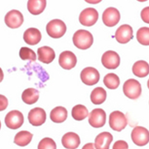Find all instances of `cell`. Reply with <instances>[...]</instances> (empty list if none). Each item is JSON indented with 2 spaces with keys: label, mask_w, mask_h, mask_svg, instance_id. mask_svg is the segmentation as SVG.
<instances>
[{
  "label": "cell",
  "mask_w": 149,
  "mask_h": 149,
  "mask_svg": "<svg viewBox=\"0 0 149 149\" xmlns=\"http://www.w3.org/2000/svg\"><path fill=\"white\" fill-rule=\"evenodd\" d=\"M4 78V74H3V72L2 70V69L0 68V83L3 81Z\"/></svg>",
  "instance_id": "35"
},
{
  "label": "cell",
  "mask_w": 149,
  "mask_h": 149,
  "mask_svg": "<svg viewBox=\"0 0 149 149\" xmlns=\"http://www.w3.org/2000/svg\"><path fill=\"white\" fill-rule=\"evenodd\" d=\"M106 121V113L102 109H95L89 113L88 122L91 126L95 128L103 127Z\"/></svg>",
  "instance_id": "10"
},
{
  "label": "cell",
  "mask_w": 149,
  "mask_h": 149,
  "mask_svg": "<svg viewBox=\"0 0 149 149\" xmlns=\"http://www.w3.org/2000/svg\"><path fill=\"white\" fill-rule=\"evenodd\" d=\"M47 6L45 0H29L27 2V10L34 15L41 14Z\"/></svg>",
  "instance_id": "21"
},
{
  "label": "cell",
  "mask_w": 149,
  "mask_h": 149,
  "mask_svg": "<svg viewBox=\"0 0 149 149\" xmlns=\"http://www.w3.org/2000/svg\"><path fill=\"white\" fill-rule=\"evenodd\" d=\"M61 143L65 149H76L79 147L81 140L78 134L73 132H69L62 137Z\"/></svg>",
  "instance_id": "16"
},
{
  "label": "cell",
  "mask_w": 149,
  "mask_h": 149,
  "mask_svg": "<svg viewBox=\"0 0 149 149\" xmlns=\"http://www.w3.org/2000/svg\"><path fill=\"white\" fill-rule=\"evenodd\" d=\"M19 55L23 61L30 60L35 61L36 60V55L32 49L27 47H22L20 50Z\"/></svg>",
  "instance_id": "29"
},
{
  "label": "cell",
  "mask_w": 149,
  "mask_h": 149,
  "mask_svg": "<svg viewBox=\"0 0 149 149\" xmlns=\"http://www.w3.org/2000/svg\"><path fill=\"white\" fill-rule=\"evenodd\" d=\"M116 39L120 44H126L133 39V30L128 24H123L118 27L115 33Z\"/></svg>",
  "instance_id": "14"
},
{
  "label": "cell",
  "mask_w": 149,
  "mask_h": 149,
  "mask_svg": "<svg viewBox=\"0 0 149 149\" xmlns=\"http://www.w3.org/2000/svg\"><path fill=\"white\" fill-rule=\"evenodd\" d=\"M28 120L33 126H40L46 121L47 113L44 109L36 107L30 111L28 114Z\"/></svg>",
  "instance_id": "13"
},
{
  "label": "cell",
  "mask_w": 149,
  "mask_h": 149,
  "mask_svg": "<svg viewBox=\"0 0 149 149\" xmlns=\"http://www.w3.org/2000/svg\"><path fill=\"white\" fill-rule=\"evenodd\" d=\"M91 100L95 104H101L104 102L107 98V92L102 87L95 88L91 92Z\"/></svg>",
  "instance_id": "25"
},
{
  "label": "cell",
  "mask_w": 149,
  "mask_h": 149,
  "mask_svg": "<svg viewBox=\"0 0 149 149\" xmlns=\"http://www.w3.org/2000/svg\"><path fill=\"white\" fill-rule=\"evenodd\" d=\"M72 116L75 120L82 121L88 116V109L84 105L77 104L72 109Z\"/></svg>",
  "instance_id": "26"
},
{
  "label": "cell",
  "mask_w": 149,
  "mask_h": 149,
  "mask_svg": "<svg viewBox=\"0 0 149 149\" xmlns=\"http://www.w3.org/2000/svg\"><path fill=\"white\" fill-rule=\"evenodd\" d=\"M1 121H0V129H1Z\"/></svg>",
  "instance_id": "36"
},
{
  "label": "cell",
  "mask_w": 149,
  "mask_h": 149,
  "mask_svg": "<svg viewBox=\"0 0 149 149\" xmlns=\"http://www.w3.org/2000/svg\"><path fill=\"white\" fill-rule=\"evenodd\" d=\"M68 117V111L65 107L58 106L53 109L50 112V118L54 123H60L64 122Z\"/></svg>",
  "instance_id": "20"
},
{
  "label": "cell",
  "mask_w": 149,
  "mask_h": 149,
  "mask_svg": "<svg viewBox=\"0 0 149 149\" xmlns=\"http://www.w3.org/2000/svg\"><path fill=\"white\" fill-rule=\"evenodd\" d=\"M8 102L7 98L3 95H0V112L7 109Z\"/></svg>",
  "instance_id": "32"
},
{
  "label": "cell",
  "mask_w": 149,
  "mask_h": 149,
  "mask_svg": "<svg viewBox=\"0 0 149 149\" xmlns=\"http://www.w3.org/2000/svg\"><path fill=\"white\" fill-rule=\"evenodd\" d=\"M131 136L132 141L139 146H143L149 142V131L142 126L135 127L132 131Z\"/></svg>",
  "instance_id": "7"
},
{
  "label": "cell",
  "mask_w": 149,
  "mask_h": 149,
  "mask_svg": "<svg viewBox=\"0 0 149 149\" xmlns=\"http://www.w3.org/2000/svg\"><path fill=\"white\" fill-rule=\"evenodd\" d=\"M23 102L27 104H33L35 103L39 100V92L33 88L26 89L24 91L21 95Z\"/></svg>",
  "instance_id": "22"
},
{
  "label": "cell",
  "mask_w": 149,
  "mask_h": 149,
  "mask_svg": "<svg viewBox=\"0 0 149 149\" xmlns=\"http://www.w3.org/2000/svg\"><path fill=\"white\" fill-rule=\"evenodd\" d=\"M109 125L113 130L120 132L127 125V120L125 114L119 111L112 112L109 117Z\"/></svg>",
  "instance_id": "4"
},
{
  "label": "cell",
  "mask_w": 149,
  "mask_h": 149,
  "mask_svg": "<svg viewBox=\"0 0 149 149\" xmlns=\"http://www.w3.org/2000/svg\"><path fill=\"white\" fill-rule=\"evenodd\" d=\"M38 149H56V145L52 139L45 137L39 143Z\"/></svg>",
  "instance_id": "30"
},
{
  "label": "cell",
  "mask_w": 149,
  "mask_h": 149,
  "mask_svg": "<svg viewBox=\"0 0 149 149\" xmlns=\"http://www.w3.org/2000/svg\"><path fill=\"white\" fill-rule=\"evenodd\" d=\"M77 63V57L71 51L63 52L59 55V64L61 68L64 69L70 70L74 68Z\"/></svg>",
  "instance_id": "15"
},
{
  "label": "cell",
  "mask_w": 149,
  "mask_h": 149,
  "mask_svg": "<svg viewBox=\"0 0 149 149\" xmlns=\"http://www.w3.org/2000/svg\"><path fill=\"white\" fill-rule=\"evenodd\" d=\"M24 122V117L22 113L18 110H13L7 113L5 122L8 128L12 130L19 129Z\"/></svg>",
  "instance_id": "6"
},
{
  "label": "cell",
  "mask_w": 149,
  "mask_h": 149,
  "mask_svg": "<svg viewBox=\"0 0 149 149\" xmlns=\"http://www.w3.org/2000/svg\"><path fill=\"white\" fill-rule=\"evenodd\" d=\"M137 40L142 45H149V28L142 27L140 28L136 33Z\"/></svg>",
  "instance_id": "28"
},
{
  "label": "cell",
  "mask_w": 149,
  "mask_h": 149,
  "mask_svg": "<svg viewBox=\"0 0 149 149\" xmlns=\"http://www.w3.org/2000/svg\"><path fill=\"white\" fill-rule=\"evenodd\" d=\"M123 92L127 98L136 100L141 94V85L135 79H129L123 84Z\"/></svg>",
  "instance_id": "3"
},
{
  "label": "cell",
  "mask_w": 149,
  "mask_h": 149,
  "mask_svg": "<svg viewBox=\"0 0 149 149\" xmlns=\"http://www.w3.org/2000/svg\"><path fill=\"white\" fill-rule=\"evenodd\" d=\"M73 42L75 46L79 49L86 50L91 47L93 43L92 34L86 30H78L73 36Z\"/></svg>",
  "instance_id": "1"
},
{
  "label": "cell",
  "mask_w": 149,
  "mask_h": 149,
  "mask_svg": "<svg viewBox=\"0 0 149 149\" xmlns=\"http://www.w3.org/2000/svg\"><path fill=\"white\" fill-rule=\"evenodd\" d=\"M101 61L105 68L115 69L120 65V57L115 51L108 50L102 55Z\"/></svg>",
  "instance_id": "11"
},
{
  "label": "cell",
  "mask_w": 149,
  "mask_h": 149,
  "mask_svg": "<svg viewBox=\"0 0 149 149\" xmlns=\"http://www.w3.org/2000/svg\"><path fill=\"white\" fill-rule=\"evenodd\" d=\"M40 31L36 28L30 27L24 32L23 38L25 42L30 45L38 44L41 39Z\"/></svg>",
  "instance_id": "18"
},
{
  "label": "cell",
  "mask_w": 149,
  "mask_h": 149,
  "mask_svg": "<svg viewBox=\"0 0 149 149\" xmlns=\"http://www.w3.org/2000/svg\"><path fill=\"white\" fill-rule=\"evenodd\" d=\"M103 83L106 87L109 89H116L118 87L120 81L117 75L113 73H110L104 76Z\"/></svg>",
  "instance_id": "27"
},
{
  "label": "cell",
  "mask_w": 149,
  "mask_h": 149,
  "mask_svg": "<svg viewBox=\"0 0 149 149\" xmlns=\"http://www.w3.org/2000/svg\"><path fill=\"white\" fill-rule=\"evenodd\" d=\"M149 7H145L143 9H142L141 13V16L142 18V20L143 21L145 22L146 24L149 23Z\"/></svg>",
  "instance_id": "33"
},
{
  "label": "cell",
  "mask_w": 149,
  "mask_h": 149,
  "mask_svg": "<svg viewBox=\"0 0 149 149\" xmlns=\"http://www.w3.org/2000/svg\"><path fill=\"white\" fill-rule=\"evenodd\" d=\"M112 149H129L128 143L123 140H118L115 142Z\"/></svg>",
  "instance_id": "31"
},
{
  "label": "cell",
  "mask_w": 149,
  "mask_h": 149,
  "mask_svg": "<svg viewBox=\"0 0 149 149\" xmlns=\"http://www.w3.org/2000/svg\"><path fill=\"white\" fill-rule=\"evenodd\" d=\"M33 135L27 131H21L15 136L14 142L15 144L21 147L26 146L32 140Z\"/></svg>",
  "instance_id": "24"
},
{
  "label": "cell",
  "mask_w": 149,
  "mask_h": 149,
  "mask_svg": "<svg viewBox=\"0 0 149 149\" xmlns=\"http://www.w3.org/2000/svg\"><path fill=\"white\" fill-rule=\"evenodd\" d=\"M81 149H96L93 143H88L83 146Z\"/></svg>",
  "instance_id": "34"
},
{
  "label": "cell",
  "mask_w": 149,
  "mask_h": 149,
  "mask_svg": "<svg viewBox=\"0 0 149 149\" xmlns=\"http://www.w3.org/2000/svg\"><path fill=\"white\" fill-rule=\"evenodd\" d=\"M134 74L139 78H144L149 74V64L144 61H139L134 63L132 67Z\"/></svg>",
  "instance_id": "23"
},
{
  "label": "cell",
  "mask_w": 149,
  "mask_h": 149,
  "mask_svg": "<svg viewBox=\"0 0 149 149\" xmlns=\"http://www.w3.org/2000/svg\"><path fill=\"white\" fill-rule=\"evenodd\" d=\"M24 20L22 14L16 10L10 11L5 17L6 25L11 29H17L20 27L24 22Z\"/></svg>",
  "instance_id": "12"
},
{
  "label": "cell",
  "mask_w": 149,
  "mask_h": 149,
  "mask_svg": "<svg viewBox=\"0 0 149 149\" xmlns=\"http://www.w3.org/2000/svg\"><path fill=\"white\" fill-rule=\"evenodd\" d=\"M38 60L45 64H50L55 58V53L52 47L44 46L38 49Z\"/></svg>",
  "instance_id": "19"
},
{
  "label": "cell",
  "mask_w": 149,
  "mask_h": 149,
  "mask_svg": "<svg viewBox=\"0 0 149 149\" xmlns=\"http://www.w3.org/2000/svg\"><path fill=\"white\" fill-rule=\"evenodd\" d=\"M46 30L49 36L54 39H59L65 34L67 26L60 19H54L47 23Z\"/></svg>",
  "instance_id": "2"
},
{
  "label": "cell",
  "mask_w": 149,
  "mask_h": 149,
  "mask_svg": "<svg viewBox=\"0 0 149 149\" xmlns=\"http://www.w3.org/2000/svg\"><path fill=\"white\" fill-rule=\"evenodd\" d=\"M121 15L119 11L115 7L106 8L102 14V20L107 27H113L120 20Z\"/></svg>",
  "instance_id": "8"
},
{
  "label": "cell",
  "mask_w": 149,
  "mask_h": 149,
  "mask_svg": "<svg viewBox=\"0 0 149 149\" xmlns=\"http://www.w3.org/2000/svg\"><path fill=\"white\" fill-rule=\"evenodd\" d=\"M98 11L92 7L84 9L79 15V21L82 25L90 27L94 25L98 19Z\"/></svg>",
  "instance_id": "5"
},
{
  "label": "cell",
  "mask_w": 149,
  "mask_h": 149,
  "mask_svg": "<svg viewBox=\"0 0 149 149\" xmlns=\"http://www.w3.org/2000/svg\"><path fill=\"white\" fill-rule=\"evenodd\" d=\"M81 79L86 85L93 86L100 81V74L95 68L89 67L82 70L81 73Z\"/></svg>",
  "instance_id": "9"
},
{
  "label": "cell",
  "mask_w": 149,
  "mask_h": 149,
  "mask_svg": "<svg viewBox=\"0 0 149 149\" xmlns=\"http://www.w3.org/2000/svg\"><path fill=\"white\" fill-rule=\"evenodd\" d=\"M113 139V136L109 132H103L97 136L95 140L96 149H109Z\"/></svg>",
  "instance_id": "17"
}]
</instances>
